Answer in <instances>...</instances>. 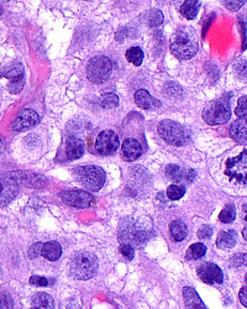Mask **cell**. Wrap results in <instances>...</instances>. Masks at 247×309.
Instances as JSON below:
<instances>
[{"label": "cell", "instance_id": "1", "mask_svg": "<svg viewBox=\"0 0 247 309\" xmlns=\"http://www.w3.org/2000/svg\"><path fill=\"white\" fill-rule=\"evenodd\" d=\"M219 179L233 191H247V149L226 157L217 167Z\"/></svg>", "mask_w": 247, "mask_h": 309}, {"label": "cell", "instance_id": "2", "mask_svg": "<svg viewBox=\"0 0 247 309\" xmlns=\"http://www.w3.org/2000/svg\"><path fill=\"white\" fill-rule=\"evenodd\" d=\"M98 270V260L92 252H77L71 261V274L76 279L92 278Z\"/></svg>", "mask_w": 247, "mask_h": 309}, {"label": "cell", "instance_id": "3", "mask_svg": "<svg viewBox=\"0 0 247 309\" xmlns=\"http://www.w3.org/2000/svg\"><path fill=\"white\" fill-rule=\"evenodd\" d=\"M171 51L178 60H189L198 52V42L189 31H179L172 39Z\"/></svg>", "mask_w": 247, "mask_h": 309}, {"label": "cell", "instance_id": "4", "mask_svg": "<svg viewBox=\"0 0 247 309\" xmlns=\"http://www.w3.org/2000/svg\"><path fill=\"white\" fill-rule=\"evenodd\" d=\"M158 134L164 141L174 146H183L189 141V133L176 121L163 120L158 124Z\"/></svg>", "mask_w": 247, "mask_h": 309}, {"label": "cell", "instance_id": "5", "mask_svg": "<svg viewBox=\"0 0 247 309\" xmlns=\"http://www.w3.org/2000/svg\"><path fill=\"white\" fill-rule=\"evenodd\" d=\"M76 178L89 191H98L105 182V172L98 166H82L74 170Z\"/></svg>", "mask_w": 247, "mask_h": 309}, {"label": "cell", "instance_id": "6", "mask_svg": "<svg viewBox=\"0 0 247 309\" xmlns=\"http://www.w3.org/2000/svg\"><path fill=\"white\" fill-rule=\"evenodd\" d=\"M230 116V105L226 100H215L209 103L203 112V119L210 125L225 124L229 121Z\"/></svg>", "mask_w": 247, "mask_h": 309}, {"label": "cell", "instance_id": "7", "mask_svg": "<svg viewBox=\"0 0 247 309\" xmlns=\"http://www.w3.org/2000/svg\"><path fill=\"white\" fill-rule=\"evenodd\" d=\"M111 71H113V65L110 60L104 56H97L89 61L87 66V76L88 79L93 83H103L106 79L110 77Z\"/></svg>", "mask_w": 247, "mask_h": 309}, {"label": "cell", "instance_id": "8", "mask_svg": "<svg viewBox=\"0 0 247 309\" xmlns=\"http://www.w3.org/2000/svg\"><path fill=\"white\" fill-rule=\"evenodd\" d=\"M19 192L18 181L12 174L0 172V207L9 204Z\"/></svg>", "mask_w": 247, "mask_h": 309}, {"label": "cell", "instance_id": "9", "mask_svg": "<svg viewBox=\"0 0 247 309\" xmlns=\"http://www.w3.org/2000/svg\"><path fill=\"white\" fill-rule=\"evenodd\" d=\"M119 145H120V141H119V136L116 135V133L105 130L98 135L97 141H95V149L99 154L110 155L118 150Z\"/></svg>", "mask_w": 247, "mask_h": 309}, {"label": "cell", "instance_id": "10", "mask_svg": "<svg viewBox=\"0 0 247 309\" xmlns=\"http://www.w3.org/2000/svg\"><path fill=\"white\" fill-rule=\"evenodd\" d=\"M60 195L67 204L72 205V207L88 208L93 204V197L86 191L74 189V191L62 192Z\"/></svg>", "mask_w": 247, "mask_h": 309}, {"label": "cell", "instance_id": "11", "mask_svg": "<svg viewBox=\"0 0 247 309\" xmlns=\"http://www.w3.org/2000/svg\"><path fill=\"white\" fill-rule=\"evenodd\" d=\"M10 174L18 182L30 187V188H44L47 183L46 178L44 176L34 172H29V171H15V172Z\"/></svg>", "mask_w": 247, "mask_h": 309}, {"label": "cell", "instance_id": "12", "mask_svg": "<svg viewBox=\"0 0 247 309\" xmlns=\"http://www.w3.org/2000/svg\"><path fill=\"white\" fill-rule=\"evenodd\" d=\"M198 274L201 281L209 284L221 283L222 279H224L221 268L215 263H204L203 266L198 268Z\"/></svg>", "mask_w": 247, "mask_h": 309}, {"label": "cell", "instance_id": "13", "mask_svg": "<svg viewBox=\"0 0 247 309\" xmlns=\"http://www.w3.org/2000/svg\"><path fill=\"white\" fill-rule=\"evenodd\" d=\"M39 115L36 112L31 109H23L18 113L13 121V129L15 131H21L24 129H28L39 123Z\"/></svg>", "mask_w": 247, "mask_h": 309}, {"label": "cell", "instance_id": "14", "mask_svg": "<svg viewBox=\"0 0 247 309\" xmlns=\"http://www.w3.org/2000/svg\"><path fill=\"white\" fill-rule=\"evenodd\" d=\"M120 239H123L125 244L130 245V242H135L136 245H141V242L146 241V239H147V234L142 229L129 224L123 230H120Z\"/></svg>", "mask_w": 247, "mask_h": 309}, {"label": "cell", "instance_id": "15", "mask_svg": "<svg viewBox=\"0 0 247 309\" xmlns=\"http://www.w3.org/2000/svg\"><path fill=\"white\" fill-rule=\"evenodd\" d=\"M135 102H136V104L139 105L141 109L145 110L156 109V108H158L159 105H161V103L151 96L146 89H139V91L135 93Z\"/></svg>", "mask_w": 247, "mask_h": 309}, {"label": "cell", "instance_id": "16", "mask_svg": "<svg viewBox=\"0 0 247 309\" xmlns=\"http://www.w3.org/2000/svg\"><path fill=\"white\" fill-rule=\"evenodd\" d=\"M166 174L168 178H171L176 183H180L183 181L192 182L195 177V173L193 171H185L176 165L168 166L166 170Z\"/></svg>", "mask_w": 247, "mask_h": 309}, {"label": "cell", "instance_id": "17", "mask_svg": "<svg viewBox=\"0 0 247 309\" xmlns=\"http://www.w3.org/2000/svg\"><path fill=\"white\" fill-rule=\"evenodd\" d=\"M121 151H123V156L125 160L127 161H134L136 158H139L141 156L142 147L140 145V142L135 139H126L123 142V146H121Z\"/></svg>", "mask_w": 247, "mask_h": 309}, {"label": "cell", "instance_id": "18", "mask_svg": "<svg viewBox=\"0 0 247 309\" xmlns=\"http://www.w3.org/2000/svg\"><path fill=\"white\" fill-rule=\"evenodd\" d=\"M183 297H184V304L187 309H206L196 290L193 289L192 287L183 288Z\"/></svg>", "mask_w": 247, "mask_h": 309}, {"label": "cell", "instance_id": "19", "mask_svg": "<svg viewBox=\"0 0 247 309\" xmlns=\"http://www.w3.org/2000/svg\"><path fill=\"white\" fill-rule=\"evenodd\" d=\"M230 135L237 141L247 140V116H242V118H238L237 120L233 121L230 128Z\"/></svg>", "mask_w": 247, "mask_h": 309}, {"label": "cell", "instance_id": "20", "mask_svg": "<svg viewBox=\"0 0 247 309\" xmlns=\"http://www.w3.org/2000/svg\"><path fill=\"white\" fill-rule=\"evenodd\" d=\"M84 152V145L82 140L77 139V137H70L66 144V154L70 160H77L81 158Z\"/></svg>", "mask_w": 247, "mask_h": 309}, {"label": "cell", "instance_id": "21", "mask_svg": "<svg viewBox=\"0 0 247 309\" xmlns=\"http://www.w3.org/2000/svg\"><path fill=\"white\" fill-rule=\"evenodd\" d=\"M62 255V246L57 241H49L44 244L42 256L49 261H56Z\"/></svg>", "mask_w": 247, "mask_h": 309}, {"label": "cell", "instance_id": "22", "mask_svg": "<svg viewBox=\"0 0 247 309\" xmlns=\"http://www.w3.org/2000/svg\"><path fill=\"white\" fill-rule=\"evenodd\" d=\"M2 76L12 82L24 79V66L20 62H14L2 71Z\"/></svg>", "mask_w": 247, "mask_h": 309}, {"label": "cell", "instance_id": "23", "mask_svg": "<svg viewBox=\"0 0 247 309\" xmlns=\"http://www.w3.org/2000/svg\"><path fill=\"white\" fill-rule=\"evenodd\" d=\"M33 309H55V303L49 293L39 292L33 297Z\"/></svg>", "mask_w": 247, "mask_h": 309}, {"label": "cell", "instance_id": "24", "mask_svg": "<svg viewBox=\"0 0 247 309\" xmlns=\"http://www.w3.org/2000/svg\"><path fill=\"white\" fill-rule=\"evenodd\" d=\"M236 242V232L233 230L220 231L216 239V246L219 249H231Z\"/></svg>", "mask_w": 247, "mask_h": 309}, {"label": "cell", "instance_id": "25", "mask_svg": "<svg viewBox=\"0 0 247 309\" xmlns=\"http://www.w3.org/2000/svg\"><path fill=\"white\" fill-rule=\"evenodd\" d=\"M200 9V2L198 0H192V2H184L180 7V14L188 20L194 19Z\"/></svg>", "mask_w": 247, "mask_h": 309}, {"label": "cell", "instance_id": "26", "mask_svg": "<svg viewBox=\"0 0 247 309\" xmlns=\"http://www.w3.org/2000/svg\"><path fill=\"white\" fill-rule=\"evenodd\" d=\"M169 231H171L172 237H173L176 241H182L185 239L188 234V229L185 226V224L182 220H173L169 225Z\"/></svg>", "mask_w": 247, "mask_h": 309}, {"label": "cell", "instance_id": "27", "mask_svg": "<svg viewBox=\"0 0 247 309\" xmlns=\"http://www.w3.org/2000/svg\"><path fill=\"white\" fill-rule=\"evenodd\" d=\"M206 252L205 245L200 244V242H195V244L190 245L189 249L187 251L188 260H198V258L203 257Z\"/></svg>", "mask_w": 247, "mask_h": 309}, {"label": "cell", "instance_id": "28", "mask_svg": "<svg viewBox=\"0 0 247 309\" xmlns=\"http://www.w3.org/2000/svg\"><path fill=\"white\" fill-rule=\"evenodd\" d=\"M125 56H126V60L131 62L132 65L140 66L143 60V52L140 47H131V49L127 50Z\"/></svg>", "mask_w": 247, "mask_h": 309}, {"label": "cell", "instance_id": "29", "mask_svg": "<svg viewBox=\"0 0 247 309\" xmlns=\"http://www.w3.org/2000/svg\"><path fill=\"white\" fill-rule=\"evenodd\" d=\"M233 72L240 81L247 82V60H238L233 65Z\"/></svg>", "mask_w": 247, "mask_h": 309}, {"label": "cell", "instance_id": "30", "mask_svg": "<svg viewBox=\"0 0 247 309\" xmlns=\"http://www.w3.org/2000/svg\"><path fill=\"white\" fill-rule=\"evenodd\" d=\"M235 216H236L235 207L229 204V205H226V207H225L221 212H220L219 220L224 224H230L235 220Z\"/></svg>", "mask_w": 247, "mask_h": 309}, {"label": "cell", "instance_id": "31", "mask_svg": "<svg viewBox=\"0 0 247 309\" xmlns=\"http://www.w3.org/2000/svg\"><path fill=\"white\" fill-rule=\"evenodd\" d=\"M185 193V189L183 186H177V184H172L167 189V195L171 200H178L183 197Z\"/></svg>", "mask_w": 247, "mask_h": 309}, {"label": "cell", "instance_id": "32", "mask_svg": "<svg viewBox=\"0 0 247 309\" xmlns=\"http://www.w3.org/2000/svg\"><path fill=\"white\" fill-rule=\"evenodd\" d=\"M118 104H119V98L116 97L115 94L108 93L102 97V107L110 109V108H115Z\"/></svg>", "mask_w": 247, "mask_h": 309}, {"label": "cell", "instance_id": "33", "mask_svg": "<svg viewBox=\"0 0 247 309\" xmlns=\"http://www.w3.org/2000/svg\"><path fill=\"white\" fill-rule=\"evenodd\" d=\"M235 114L240 116V118L247 116V97H242L238 99L237 107L235 109Z\"/></svg>", "mask_w": 247, "mask_h": 309}, {"label": "cell", "instance_id": "34", "mask_svg": "<svg viewBox=\"0 0 247 309\" xmlns=\"http://www.w3.org/2000/svg\"><path fill=\"white\" fill-rule=\"evenodd\" d=\"M231 265L235 267H242L247 266V253H237L231 257Z\"/></svg>", "mask_w": 247, "mask_h": 309}, {"label": "cell", "instance_id": "35", "mask_svg": "<svg viewBox=\"0 0 247 309\" xmlns=\"http://www.w3.org/2000/svg\"><path fill=\"white\" fill-rule=\"evenodd\" d=\"M30 283L34 284L36 287H47L50 284L53 283V282H50L46 277H41V276H33L30 278Z\"/></svg>", "mask_w": 247, "mask_h": 309}, {"label": "cell", "instance_id": "36", "mask_svg": "<svg viewBox=\"0 0 247 309\" xmlns=\"http://www.w3.org/2000/svg\"><path fill=\"white\" fill-rule=\"evenodd\" d=\"M120 252L121 255L124 256L125 258H127V260H132L135 256V251H134V247L131 246V245L129 244H123L120 246Z\"/></svg>", "mask_w": 247, "mask_h": 309}, {"label": "cell", "instance_id": "37", "mask_svg": "<svg viewBox=\"0 0 247 309\" xmlns=\"http://www.w3.org/2000/svg\"><path fill=\"white\" fill-rule=\"evenodd\" d=\"M42 247H44V245H42L41 242H36V244H34L33 246L30 247V250H29V257L36 258L39 257L40 255H42Z\"/></svg>", "mask_w": 247, "mask_h": 309}, {"label": "cell", "instance_id": "38", "mask_svg": "<svg viewBox=\"0 0 247 309\" xmlns=\"http://www.w3.org/2000/svg\"><path fill=\"white\" fill-rule=\"evenodd\" d=\"M13 307H14L13 298L9 294H3L0 298V309H13Z\"/></svg>", "mask_w": 247, "mask_h": 309}, {"label": "cell", "instance_id": "39", "mask_svg": "<svg viewBox=\"0 0 247 309\" xmlns=\"http://www.w3.org/2000/svg\"><path fill=\"white\" fill-rule=\"evenodd\" d=\"M8 88H9V91L12 92V93H20L24 88V79H19V81L10 82Z\"/></svg>", "mask_w": 247, "mask_h": 309}, {"label": "cell", "instance_id": "40", "mask_svg": "<svg viewBox=\"0 0 247 309\" xmlns=\"http://www.w3.org/2000/svg\"><path fill=\"white\" fill-rule=\"evenodd\" d=\"M212 229L209 225H203L198 231V237L200 240H206L211 236Z\"/></svg>", "mask_w": 247, "mask_h": 309}, {"label": "cell", "instance_id": "41", "mask_svg": "<svg viewBox=\"0 0 247 309\" xmlns=\"http://www.w3.org/2000/svg\"><path fill=\"white\" fill-rule=\"evenodd\" d=\"M224 4L231 12H237V10H240L243 7L245 2H224Z\"/></svg>", "mask_w": 247, "mask_h": 309}, {"label": "cell", "instance_id": "42", "mask_svg": "<svg viewBox=\"0 0 247 309\" xmlns=\"http://www.w3.org/2000/svg\"><path fill=\"white\" fill-rule=\"evenodd\" d=\"M60 309H82L81 305L78 303H76L74 300H65V302L61 303Z\"/></svg>", "mask_w": 247, "mask_h": 309}, {"label": "cell", "instance_id": "43", "mask_svg": "<svg viewBox=\"0 0 247 309\" xmlns=\"http://www.w3.org/2000/svg\"><path fill=\"white\" fill-rule=\"evenodd\" d=\"M162 20H163V17H162V14L159 12H153L151 13V25H158V24L162 23Z\"/></svg>", "mask_w": 247, "mask_h": 309}, {"label": "cell", "instance_id": "44", "mask_svg": "<svg viewBox=\"0 0 247 309\" xmlns=\"http://www.w3.org/2000/svg\"><path fill=\"white\" fill-rule=\"evenodd\" d=\"M238 299H240L241 304L247 308V286L240 290V293H238Z\"/></svg>", "mask_w": 247, "mask_h": 309}, {"label": "cell", "instance_id": "45", "mask_svg": "<svg viewBox=\"0 0 247 309\" xmlns=\"http://www.w3.org/2000/svg\"><path fill=\"white\" fill-rule=\"evenodd\" d=\"M4 149V137L0 135V150Z\"/></svg>", "mask_w": 247, "mask_h": 309}, {"label": "cell", "instance_id": "46", "mask_svg": "<svg viewBox=\"0 0 247 309\" xmlns=\"http://www.w3.org/2000/svg\"><path fill=\"white\" fill-rule=\"evenodd\" d=\"M242 236L245 237V240L247 241V226H246V228L243 229V230H242Z\"/></svg>", "mask_w": 247, "mask_h": 309}, {"label": "cell", "instance_id": "47", "mask_svg": "<svg viewBox=\"0 0 247 309\" xmlns=\"http://www.w3.org/2000/svg\"><path fill=\"white\" fill-rule=\"evenodd\" d=\"M3 14V9H2V7H0V15Z\"/></svg>", "mask_w": 247, "mask_h": 309}, {"label": "cell", "instance_id": "48", "mask_svg": "<svg viewBox=\"0 0 247 309\" xmlns=\"http://www.w3.org/2000/svg\"><path fill=\"white\" fill-rule=\"evenodd\" d=\"M245 220L247 221V212H246V215H245Z\"/></svg>", "mask_w": 247, "mask_h": 309}, {"label": "cell", "instance_id": "49", "mask_svg": "<svg viewBox=\"0 0 247 309\" xmlns=\"http://www.w3.org/2000/svg\"><path fill=\"white\" fill-rule=\"evenodd\" d=\"M245 281H246V283H247V274H246V277H245Z\"/></svg>", "mask_w": 247, "mask_h": 309}]
</instances>
